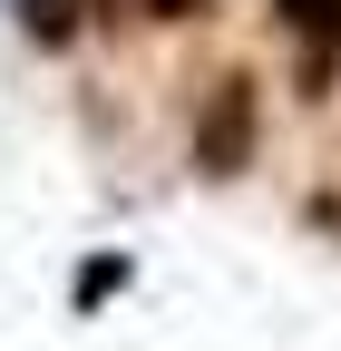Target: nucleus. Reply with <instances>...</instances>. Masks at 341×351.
Wrapping results in <instances>:
<instances>
[{"instance_id": "f257e3e1", "label": "nucleus", "mask_w": 341, "mask_h": 351, "mask_svg": "<svg viewBox=\"0 0 341 351\" xmlns=\"http://www.w3.org/2000/svg\"><path fill=\"white\" fill-rule=\"evenodd\" d=\"M253 147H264V98H253V78L244 69H215L195 88V127H186V156H195V176H244L253 166Z\"/></svg>"}, {"instance_id": "f03ea898", "label": "nucleus", "mask_w": 341, "mask_h": 351, "mask_svg": "<svg viewBox=\"0 0 341 351\" xmlns=\"http://www.w3.org/2000/svg\"><path fill=\"white\" fill-rule=\"evenodd\" d=\"M273 10L292 29V88L322 98V88L341 78V0H273Z\"/></svg>"}, {"instance_id": "7ed1b4c3", "label": "nucleus", "mask_w": 341, "mask_h": 351, "mask_svg": "<svg viewBox=\"0 0 341 351\" xmlns=\"http://www.w3.org/2000/svg\"><path fill=\"white\" fill-rule=\"evenodd\" d=\"M10 10H20V29L39 49H78V10H88V0H10Z\"/></svg>"}, {"instance_id": "20e7f679", "label": "nucleus", "mask_w": 341, "mask_h": 351, "mask_svg": "<svg viewBox=\"0 0 341 351\" xmlns=\"http://www.w3.org/2000/svg\"><path fill=\"white\" fill-rule=\"evenodd\" d=\"M127 274H137L127 254H98V263H78V302H88V313H98V302H117V293H127Z\"/></svg>"}, {"instance_id": "39448f33", "label": "nucleus", "mask_w": 341, "mask_h": 351, "mask_svg": "<svg viewBox=\"0 0 341 351\" xmlns=\"http://www.w3.org/2000/svg\"><path fill=\"white\" fill-rule=\"evenodd\" d=\"M88 10H108V20H205L215 0H88Z\"/></svg>"}]
</instances>
